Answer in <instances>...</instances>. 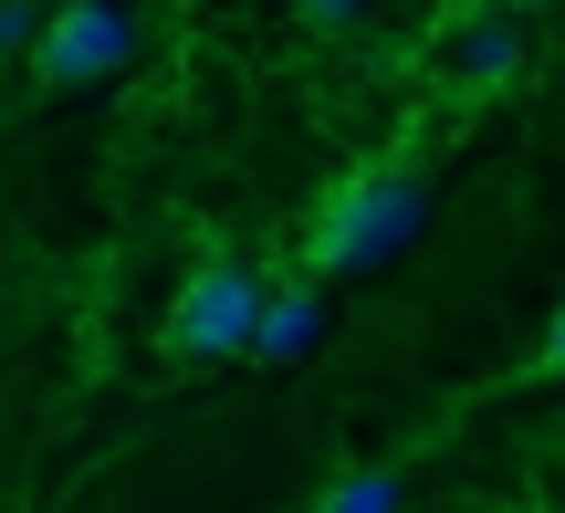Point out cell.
Masks as SVG:
<instances>
[{"mask_svg": "<svg viewBox=\"0 0 565 513\" xmlns=\"http://www.w3.org/2000/svg\"><path fill=\"white\" fill-rule=\"evenodd\" d=\"M419 221H429V179L408 158H366V168H345V179L303 210L294 272H315V284H335V272H377Z\"/></svg>", "mask_w": 565, "mask_h": 513, "instance_id": "1", "label": "cell"}, {"mask_svg": "<svg viewBox=\"0 0 565 513\" xmlns=\"http://www.w3.org/2000/svg\"><path fill=\"white\" fill-rule=\"evenodd\" d=\"M263 304H273V284H263L252 263H231V252H200V263H189V284L168 293V314H158V346L179 356V367L252 356V335H263Z\"/></svg>", "mask_w": 565, "mask_h": 513, "instance_id": "2", "label": "cell"}, {"mask_svg": "<svg viewBox=\"0 0 565 513\" xmlns=\"http://www.w3.org/2000/svg\"><path fill=\"white\" fill-rule=\"evenodd\" d=\"M126 53H137V21H126L116 0H53V21H42V42H32V74L53 84V95H84V84H105Z\"/></svg>", "mask_w": 565, "mask_h": 513, "instance_id": "3", "label": "cell"}, {"mask_svg": "<svg viewBox=\"0 0 565 513\" xmlns=\"http://www.w3.org/2000/svg\"><path fill=\"white\" fill-rule=\"evenodd\" d=\"M513 74H524V21L503 0H461L440 32V84L450 95H503Z\"/></svg>", "mask_w": 565, "mask_h": 513, "instance_id": "4", "label": "cell"}, {"mask_svg": "<svg viewBox=\"0 0 565 513\" xmlns=\"http://www.w3.org/2000/svg\"><path fill=\"white\" fill-rule=\"evenodd\" d=\"M315 335H324V284H315V272H282L273 304H263V335H252V356H263V367H294Z\"/></svg>", "mask_w": 565, "mask_h": 513, "instance_id": "5", "label": "cell"}, {"mask_svg": "<svg viewBox=\"0 0 565 513\" xmlns=\"http://www.w3.org/2000/svg\"><path fill=\"white\" fill-rule=\"evenodd\" d=\"M315 513H398V472H387V461H377V472H356V482H345V493H324Z\"/></svg>", "mask_w": 565, "mask_h": 513, "instance_id": "6", "label": "cell"}, {"mask_svg": "<svg viewBox=\"0 0 565 513\" xmlns=\"http://www.w3.org/2000/svg\"><path fill=\"white\" fill-rule=\"evenodd\" d=\"M42 21H53V0H0V53H21V63H32Z\"/></svg>", "mask_w": 565, "mask_h": 513, "instance_id": "7", "label": "cell"}, {"mask_svg": "<svg viewBox=\"0 0 565 513\" xmlns=\"http://www.w3.org/2000/svg\"><path fill=\"white\" fill-rule=\"evenodd\" d=\"M294 11H303V21H315V32H345V21H356V11H366V0H294Z\"/></svg>", "mask_w": 565, "mask_h": 513, "instance_id": "8", "label": "cell"}, {"mask_svg": "<svg viewBox=\"0 0 565 513\" xmlns=\"http://www.w3.org/2000/svg\"><path fill=\"white\" fill-rule=\"evenodd\" d=\"M534 367H565V304H555V325H545V346H534Z\"/></svg>", "mask_w": 565, "mask_h": 513, "instance_id": "9", "label": "cell"}, {"mask_svg": "<svg viewBox=\"0 0 565 513\" xmlns=\"http://www.w3.org/2000/svg\"><path fill=\"white\" fill-rule=\"evenodd\" d=\"M503 11H545V0H503Z\"/></svg>", "mask_w": 565, "mask_h": 513, "instance_id": "10", "label": "cell"}]
</instances>
